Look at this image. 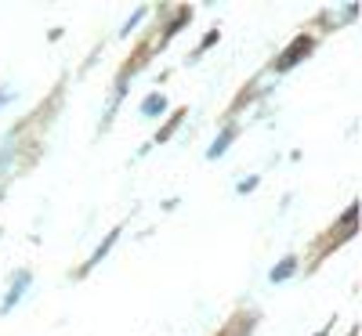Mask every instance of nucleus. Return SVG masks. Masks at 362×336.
Segmentation results:
<instances>
[{
  "label": "nucleus",
  "mask_w": 362,
  "mask_h": 336,
  "mask_svg": "<svg viewBox=\"0 0 362 336\" xmlns=\"http://www.w3.org/2000/svg\"><path fill=\"white\" fill-rule=\"evenodd\" d=\"M25 286H29V271H18V275H15V286H11V289H8V296H4V311H11L15 304L22 300Z\"/></svg>",
  "instance_id": "nucleus-1"
},
{
  "label": "nucleus",
  "mask_w": 362,
  "mask_h": 336,
  "mask_svg": "<svg viewBox=\"0 0 362 336\" xmlns=\"http://www.w3.org/2000/svg\"><path fill=\"white\" fill-rule=\"evenodd\" d=\"M308 47H312V40H297V44L290 47V54H283V58H279V69H290L300 54H308Z\"/></svg>",
  "instance_id": "nucleus-2"
},
{
  "label": "nucleus",
  "mask_w": 362,
  "mask_h": 336,
  "mask_svg": "<svg viewBox=\"0 0 362 336\" xmlns=\"http://www.w3.org/2000/svg\"><path fill=\"white\" fill-rule=\"evenodd\" d=\"M163 109H167L163 95H148L145 105H141V116H163Z\"/></svg>",
  "instance_id": "nucleus-3"
},
{
  "label": "nucleus",
  "mask_w": 362,
  "mask_h": 336,
  "mask_svg": "<svg viewBox=\"0 0 362 336\" xmlns=\"http://www.w3.org/2000/svg\"><path fill=\"white\" fill-rule=\"evenodd\" d=\"M228 145H232V131H225V134H221L214 145H210V152H206V156H210V160H218V156H221V152H225Z\"/></svg>",
  "instance_id": "nucleus-4"
},
{
  "label": "nucleus",
  "mask_w": 362,
  "mask_h": 336,
  "mask_svg": "<svg viewBox=\"0 0 362 336\" xmlns=\"http://www.w3.org/2000/svg\"><path fill=\"white\" fill-rule=\"evenodd\" d=\"M290 271H293V257H286V260H283L279 268H272V282H283Z\"/></svg>",
  "instance_id": "nucleus-5"
},
{
  "label": "nucleus",
  "mask_w": 362,
  "mask_h": 336,
  "mask_svg": "<svg viewBox=\"0 0 362 336\" xmlns=\"http://www.w3.org/2000/svg\"><path fill=\"white\" fill-rule=\"evenodd\" d=\"M112 242H116V232H112V235H109V239L102 242V246H98V253H95V260H102V257H105V250L112 246ZM95 260H90V264H95Z\"/></svg>",
  "instance_id": "nucleus-6"
},
{
  "label": "nucleus",
  "mask_w": 362,
  "mask_h": 336,
  "mask_svg": "<svg viewBox=\"0 0 362 336\" xmlns=\"http://www.w3.org/2000/svg\"><path fill=\"white\" fill-rule=\"evenodd\" d=\"M8 160H11V141L4 145V152H0V174H4V170H8Z\"/></svg>",
  "instance_id": "nucleus-7"
},
{
  "label": "nucleus",
  "mask_w": 362,
  "mask_h": 336,
  "mask_svg": "<svg viewBox=\"0 0 362 336\" xmlns=\"http://www.w3.org/2000/svg\"><path fill=\"white\" fill-rule=\"evenodd\" d=\"M8 98H11V95H8V90H0V102H8Z\"/></svg>",
  "instance_id": "nucleus-8"
}]
</instances>
